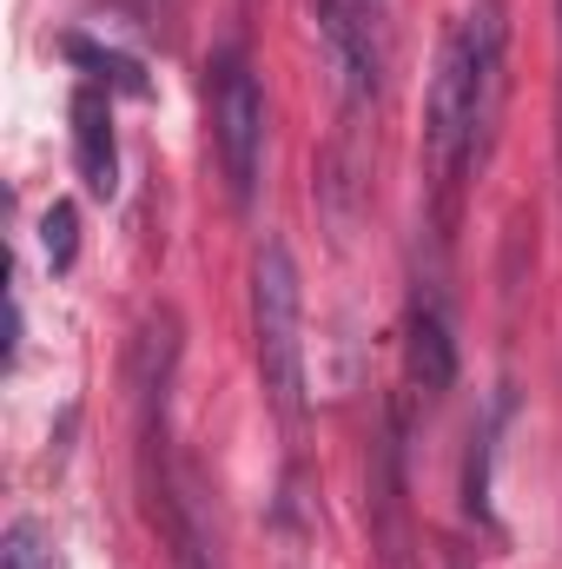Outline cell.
<instances>
[{"instance_id": "6da1fadb", "label": "cell", "mask_w": 562, "mask_h": 569, "mask_svg": "<svg viewBox=\"0 0 562 569\" xmlns=\"http://www.w3.org/2000/svg\"><path fill=\"white\" fill-rule=\"evenodd\" d=\"M503 67H510V0H470L463 20L436 47V73L423 93V172L450 206L483 166L503 113Z\"/></svg>"}, {"instance_id": "7a4b0ae2", "label": "cell", "mask_w": 562, "mask_h": 569, "mask_svg": "<svg viewBox=\"0 0 562 569\" xmlns=\"http://www.w3.org/2000/svg\"><path fill=\"white\" fill-rule=\"evenodd\" d=\"M252 351L265 398L284 425L304 418V279L284 239H265L252 252Z\"/></svg>"}, {"instance_id": "3957f363", "label": "cell", "mask_w": 562, "mask_h": 569, "mask_svg": "<svg viewBox=\"0 0 562 569\" xmlns=\"http://www.w3.org/2000/svg\"><path fill=\"white\" fill-rule=\"evenodd\" d=\"M212 140H219V166H225L232 206H252L259 199V172H265V93H259V80H252V67L239 53H219Z\"/></svg>"}, {"instance_id": "277c9868", "label": "cell", "mask_w": 562, "mask_h": 569, "mask_svg": "<svg viewBox=\"0 0 562 569\" xmlns=\"http://www.w3.org/2000/svg\"><path fill=\"white\" fill-rule=\"evenodd\" d=\"M404 425L398 411L378 430V450H371V543H378V569H411L418 563V543H411V510H404Z\"/></svg>"}, {"instance_id": "5b68a950", "label": "cell", "mask_w": 562, "mask_h": 569, "mask_svg": "<svg viewBox=\"0 0 562 569\" xmlns=\"http://www.w3.org/2000/svg\"><path fill=\"white\" fill-rule=\"evenodd\" d=\"M404 371H411V391L423 405H436L450 385H456V338H450V318L436 298H411V318H404Z\"/></svg>"}, {"instance_id": "8992f818", "label": "cell", "mask_w": 562, "mask_h": 569, "mask_svg": "<svg viewBox=\"0 0 562 569\" xmlns=\"http://www.w3.org/2000/svg\"><path fill=\"white\" fill-rule=\"evenodd\" d=\"M73 166H80V186L93 199L120 192V133H113V107L100 87L73 93Z\"/></svg>"}, {"instance_id": "52a82bcc", "label": "cell", "mask_w": 562, "mask_h": 569, "mask_svg": "<svg viewBox=\"0 0 562 569\" xmlns=\"http://www.w3.org/2000/svg\"><path fill=\"white\" fill-rule=\"evenodd\" d=\"M0 569H53V530L40 517H13L0 530Z\"/></svg>"}, {"instance_id": "ba28073f", "label": "cell", "mask_w": 562, "mask_h": 569, "mask_svg": "<svg viewBox=\"0 0 562 569\" xmlns=\"http://www.w3.org/2000/svg\"><path fill=\"white\" fill-rule=\"evenodd\" d=\"M40 246H47V266H53V272L73 266V252H80V212H73V199H53V206H47Z\"/></svg>"}, {"instance_id": "9c48e42d", "label": "cell", "mask_w": 562, "mask_h": 569, "mask_svg": "<svg viewBox=\"0 0 562 569\" xmlns=\"http://www.w3.org/2000/svg\"><path fill=\"white\" fill-rule=\"evenodd\" d=\"M67 53H73L80 67H100L107 80H120V87H133V93H145V80H140V67H133V60H120V53H107V47H93V40H80V33L67 40Z\"/></svg>"}, {"instance_id": "30bf717a", "label": "cell", "mask_w": 562, "mask_h": 569, "mask_svg": "<svg viewBox=\"0 0 562 569\" xmlns=\"http://www.w3.org/2000/svg\"><path fill=\"white\" fill-rule=\"evenodd\" d=\"M556 172H562V0H556Z\"/></svg>"}, {"instance_id": "8fae6325", "label": "cell", "mask_w": 562, "mask_h": 569, "mask_svg": "<svg viewBox=\"0 0 562 569\" xmlns=\"http://www.w3.org/2000/svg\"><path fill=\"white\" fill-rule=\"evenodd\" d=\"M443 569H476V563H470V550H456V543H450V550H443Z\"/></svg>"}]
</instances>
